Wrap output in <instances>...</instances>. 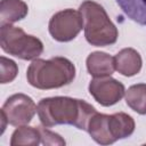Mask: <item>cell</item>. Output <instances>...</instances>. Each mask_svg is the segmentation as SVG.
<instances>
[{
    "label": "cell",
    "mask_w": 146,
    "mask_h": 146,
    "mask_svg": "<svg viewBox=\"0 0 146 146\" xmlns=\"http://www.w3.org/2000/svg\"><path fill=\"white\" fill-rule=\"evenodd\" d=\"M79 11L83 18L84 38L88 43L95 47H106L116 42L119 31L103 6L92 0H86L80 5Z\"/></svg>",
    "instance_id": "cell-3"
},
{
    "label": "cell",
    "mask_w": 146,
    "mask_h": 146,
    "mask_svg": "<svg viewBox=\"0 0 146 146\" xmlns=\"http://www.w3.org/2000/svg\"><path fill=\"white\" fill-rule=\"evenodd\" d=\"M41 133V143L43 145H65V140L56 132L47 129V127H39Z\"/></svg>",
    "instance_id": "cell-16"
},
{
    "label": "cell",
    "mask_w": 146,
    "mask_h": 146,
    "mask_svg": "<svg viewBox=\"0 0 146 146\" xmlns=\"http://www.w3.org/2000/svg\"><path fill=\"white\" fill-rule=\"evenodd\" d=\"M75 78L74 64L60 56L50 59H34L26 71L27 82L40 90L57 89L70 84Z\"/></svg>",
    "instance_id": "cell-2"
},
{
    "label": "cell",
    "mask_w": 146,
    "mask_h": 146,
    "mask_svg": "<svg viewBox=\"0 0 146 146\" xmlns=\"http://www.w3.org/2000/svg\"><path fill=\"white\" fill-rule=\"evenodd\" d=\"M1 49L24 60H34L43 52V43L34 35L26 34L23 29L13 24H5L0 27Z\"/></svg>",
    "instance_id": "cell-5"
},
{
    "label": "cell",
    "mask_w": 146,
    "mask_h": 146,
    "mask_svg": "<svg viewBox=\"0 0 146 146\" xmlns=\"http://www.w3.org/2000/svg\"><path fill=\"white\" fill-rule=\"evenodd\" d=\"M34 100L25 94H14L6 99L1 112L5 114L8 124L14 127L25 125L30 123L36 113Z\"/></svg>",
    "instance_id": "cell-7"
},
{
    "label": "cell",
    "mask_w": 146,
    "mask_h": 146,
    "mask_svg": "<svg viewBox=\"0 0 146 146\" xmlns=\"http://www.w3.org/2000/svg\"><path fill=\"white\" fill-rule=\"evenodd\" d=\"M124 15L139 25H146V0H115Z\"/></svg>",
    "instance_id": "cell-13"
},
{
    "label": "cell",
    "mask_w": 146,
    "mask_h": 146,
    "mask_svg": "<svg viewBox=\"0 0 146 146\" xmlns=\"http://www.w3.org/2000/svg\"><path fill=\"white\" fill-rule=\"evenodd\" d=\"M18 73V66L13 60L5 56L0 57V82L2 84L10 83L15 80Z\"/></svg>",
    "instance_id": "cell-15"
},
{
    "label": "cell",
    "mask_w": 146,
    "mask_h": 146,
    "mask_svg": "<svg viewBox=\"0 0 146 146\" xmlns=\"http://www.w3.org/2000/svg\"><path fill=\"white\" fill-rule=\"evenodd\" d=\"M41 143V133L39 127H29V125H19L11 135L10 145L11 146H21V145H31L36 146Z\"/></svg>",
    "instance_id": "cell-14"
},
{
    "label": "cell",
    "mask_w": 146,
    "mask_h": 146,
    "mask_svg": "<svg viewBox=\"0 0 146 146\" xmlns=\"http://www.w3.org/2000/svg\"><path fill=\"white\" fill-rule=\"evenodd\" d=\"M127 105L138 114H146V83H137L128 88L124 94Z\"/></svg>",
    "instance_id": "cell-12"
},
{
    "label": "cell",
    "mask_w": 146,
    "mask_h": 146,
    "mask_svg": "<svg viewBox=\"0 0 146 146\" xmlns=\"http://www.w3.org/2000/svg\"><path fill=\"white\" fill-rule=\"evenodd\" d=\"M88 89L94 99L105 107L119 103L125 94L123 83L111 76L92 79Z\"/></svg>",
    "instance_id": "cell-8"
},
{
    "label": "cell",
    "mask_w": 146,
    "mask_h": 146,
    "mask_svg": "<svg viewBox=\"0 0 146 146\" xmlns=\"http://www.w3.org/2000/svg\"><path fill=\"white\" fill-rule=\"evenodd\" d=\"M96 112L95 107L87 102L65 96L42 98L36 107L40 122L47 128L70 124L86 131L91 116Z\"/></svg>",
    "instance_id": "cell-1"
},
{
    "label": "cell",
    "mask_w": 146,
    "mask_h": 146,
    "mask_svg": "<svg viewBox=\"0 0 146 146\" xmlns=\"http://www.w3.org/2000/svg\"><path fill=\"white\" fill-rule=\"evenodd\" d=\"M88 73L94 78L111 76L115 71L114 57L103 51L91 52L86 60Z\"/></svg>",
    "instance_id": "cell-10"
},
{
    "label": "cell",
    "mask_w": 146,
    "mask_h": 146,
    "mask_svg": "<svg viewBox=\"0 0 146 146\" xmlns=\"http://www.w3.org/2000/svg\"><path fill=\"white\" fill-rule=\"evenodd\" d=\"M87 131L97 144L111 145L131 136L135 131V121L123 112L110 115L96 112L88 123Z\"/></svg>",
    "instance_id": "cell-4"
},
{
    "label": "cell",
    "mask_w": 146,
    "mask_h": 146,
    "mask_svg": "<svg viewBox=\"0 0 146 146\" xmlns=\"http://www.w3.org/2000/svg\"><path fill=\"white\" fill-rule=\"evenodd\" d=\"M29 7L23 0H1L0 24H13L26 17Z\"/></svg>",
    "instance_id": "cell-11"
},
{
    "label": "cell",
    "mask_w": 146,
    "mask_h": 146,
    "mask_svg": "<svg viewBox=\"0 0 146 146\" xmlns=\"http://www.w3.org/2000/svg\"><path fill=\"white\" fill-rule=\"evenodd\" d=\"M83 27V18L79 10L64 9L51 16L49 21V33L59 42L73 40Z\"/></svg>",
    "instance_id": "cell-6"
},
{
    "label": "cell",
    "mask_w": 146,
    "mask_h": 146,
    "mask_svg": "<svg viewBox=\"0 0 146 146\" xmlns=\"http://www.w3.org/2000/svg\"><path fill=\"white\" fill-rule=\"evenodd\" d=\"M115 70L124 76H133L141 70L143 60L137 50L133 48H124L114 56Z\"/></svg>",
    "instance_id": "cell-9"
}]
</instances>
